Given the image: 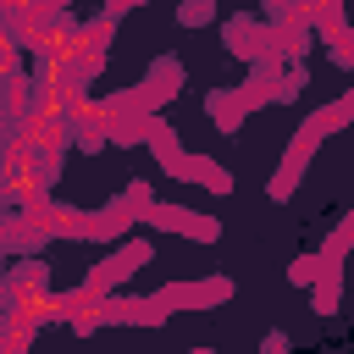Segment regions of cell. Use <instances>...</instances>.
I'll list each match as a JSON object with an SVG mask.
<instances>
[{
  "mask_svg": "<svg viewBox=\"0 0 354 354\" xmlns=\"http://www.w3.org/2000/svg\"><path fill=\"white\" fill-rule=\"evenodd\" d=\"M260 354H288V332H266L260 337Z\"/></svg>",
  "mask_w": 354,
  "mask_h": 354,
  "instance_id": "cell-9",
  "label": "cell"
},
{
  "mask_svg": "<svg viewBox=\"0 0 354 354\" xmlns=\"http://www.w3.org/2000/svg\"><path fill=\"white\" fill-rule=\"evenodd\" d=\"M221 39H227V50L238 55V61H266L271 55V22H254V17H232L227 28H221Z\"/></svg>",
  "mask_w": 354,
  "mask_h": 354,
  "instance_id": "cell-3",
  "label": "cell"
},
{
  "mask_svg": "<svg viewBox=\"0 0 354 354\" xmlns=\"http://www.w3.org/2000/svg\"><path fill=\"white\" fill-rule=\"evenodd\" d=\"M343 232H348V243H354V216H348V221H343Z\"/></svg>",
  "mask_w": 354,
  "mask_h": 354,
  "instance_id": "cell-11",
  "label": "cell"
},
{
  "mask_svg": "<svg viewBox=\"0 0 354 354\" xmlns=\"http://www.w3.org/2000/svg\"><path fill=\"white\" fill-rule=\"evenodd\" d=\"M232 299V282L227 277H205V282H171V288H160L155 293V304L171 315V304L177 310H210V304H227Z\"/></svg>",
  "mask_w": 354,
  "mask_h": 354,
  "instance_id": "cell-1",
  "label": "cell"
},
{
  "mask_svg": "<svg viewBox=\"0 0 354 354\" xmlns=\"http://www.w3.org/2000/svg\"><path fill=\"white\" fill-rule=\"evenodd\" d=\"M315 277H321V254H299V260L288 266V282H293V288H315Z\"/></svg>",
  "mask_w": 354,
  "mask_h": 354,
  "instance_id": "cell-7",
  "label": "cell"
},
{
  "mask_svg": "<svg viewBox=\"0 0 354 354\" xmlns=\"http://www.w3.org/2000/svg\"><path fill=\"white\" fill-rule=\"evenodd\" d=\"M127 6H144V0H105V17H122Z\"/></svg>",
  "mask_w": 354,
  "mask_h": 354,
  "instance_id": "cell-10",
  "label": "cell"
},
{
  "mask_svg": "<svg viewBox=\"0 0 354 354\" xmlns=\"http://www.w3.org/2000/svg\"><path fill=\"white\" fill-rule=\"evenodd\" d=\"M194 354H210V348H194Z\"/></svg>",
  "mask_w": 354,
  "mask_h": 354,
  "instance_id": "cell-12",
  "label": "cell"
},
{
  "mask_svg": "<svg viewBox=\"0 0 354 354\" xmlns=\"http://www.w3.org/2000/svg\"><path fill=\"white\" fill-rule=\"evenodd\" d=\"M210 17H216V0H183V6H177V22H183V28H205Z\"/></svg>",
  "mask_w": 354,
  "mask_h": 354,
  "instance_id": "cell-8",
  "label": "cell"
},
{
  "mask_svg": "<svg viewBox=\"0 0 354 354\" xmlns=\"http://www.w3.org/2000/svg\"><path fill=\"white\" fill-rule=\"evenodd\" d=\"M166 177H183V183H205L210 194H232V171L221 166V160H210V155H183Z\"/></svg>",
  "mask_w": 354,
  "mask_h": 354,
  "instance_id": "cell-5",
  "label": "cell"
},
{
  "mask_svg": "<svg viewBox=\"0 0 354 354\" xmlns=\"http://www.w3.org/2000/svg\"><path fill=\"white\" fill-rule=\"evenodd\" d=\"M210 116L221 122V133H232V127H243L249 105H243V94H238V88H216V94H210Z\"/></svg>",
  "mask_w": 354,
  "mask_h": 354,
  "instance_id": "cell-6",
  "label": "cell"
},
{
  "mask_svg": "<svg viewBox=\"0 0 354 354\" xmlns=\"http://www.w3.org/2000/svg\"><path fill=\"white\" fill-rule=\"evenodd\" d=\"M149 227L177 232V238H194V243H216V238H221V221H210V216H199V210H183V205H155V210H149Z\"/></svg>",
  "mask_w": 354,
  "mask_h": 354,
  "instance_id": "cell-2",
  "label": "cell"
},
{
  "mask_svg": "<svg viewBox=\"0 0 354 354\" xmlns=\"http://www.w3.org/2000/svg\"><path fill=\"white\" fill-rule=\"evenodd\" d=\"M315 149H321V138H315L310 127H299L293 144H288V155H282V166H277V177H271V199H288V194L299 188V177H304V166H310Z\"/></svg>",
  "mask_w": 354,
  "mask_h": 354,
  "instance_id": "cell-4",
  "label": "cell"
}]
</instances>
